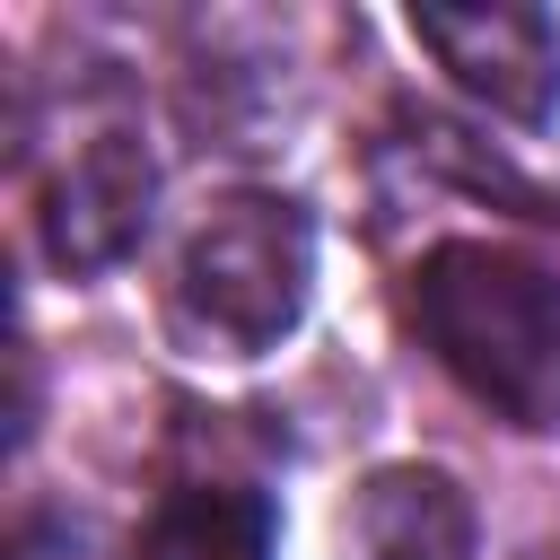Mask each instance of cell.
<instances>
[{
    "instance_id": "6da1fadb",
    "label": "cell",
    "mask_w": 560,
    "mask_h": 560,
    "mask_svg": "<svg viewBox=\"0 0 560 560\" xmlns=\"http://www.w3.org/2000/svg\"><path fill=\"white\" fill-rule=\"evenodd\" d=\"M420 341L508 429H560V280L508 245L455 236L411 280Z\"/></svg>"
},
{
    "instance_id": "7a4b0ae2",
    "label": "cell",
    "mask_w": 560,
    "mask_h": 560,
    "mask_svg": "<svg viewBox=\"0 0 560 560\" xmlns=\"http://www.w3.org/2000/svg\"><path fill=\"white\" fill-rule=\"evenodd\" d=\"M306 289H315L306 210L280 201V192H236L184 236V262H175V289H166V324L201 359H262L306 315Z\"/></svg>"
},
{
    "instance_id": "3957f363",
    "label": "cell",
    "mask_w": 560,
    "mask_h": 560,
    "mask_svg": "<svg viewBox=\"0 0 560 560\" xmlns=\"http://www.w3.org/2000/svg\"><path fill=\"white\" fill-rule=\"evenodd\" d=\"M411 35L490 114L551 122V105H560V26H551V9H534V0H420Z\"/></svg>"
},
{
    "instance_id": "277c9868",
    "label": "cell",
    "mask_w": 560,
    "mask_h": 560,
    "mask_svg": "<svg viewBox=\"0 0 560 560\" xmlns=\"http://www.w3.org/2000/svg\"><path fill=\"white\" fill-rule=\"evenodd\" d=\"M149 192H158L149 149H140L131 131H96V140L52 175V192H44V245H52V262L105 271V262L140 236Z\"/></svg>"
},
{
    "instance_id": "5b68a950",
    "label": "cell",
    "mask_w": 560,
    "mask_h": 560,
    "mask_svg": "<svg viewBox=\"0 0 560 560\" xmlns=\"http://www.w3.org/2000/svg\"><path fill=\"white\" fill-rule=\"evenodd\" d=\"M350 542L359 560H472V499L429 464H394L359 490Z\"/></svg>"
},
{
    "instance_id": "8992f818",
    "label": "cell",
    "mask_w": 560,
    "mask_h": 560,
    "mask_svg": "<svg viewBox=\"0 0 560 560\" xmlns=\"http://www.w3.org/2000/svg\"><path fill=\"white\" fill-rule=\"evenodd\" d=\"M271 551L280 516L262 490H175L140 542V560H271Z\"/></svg>"
}]
</instances>
